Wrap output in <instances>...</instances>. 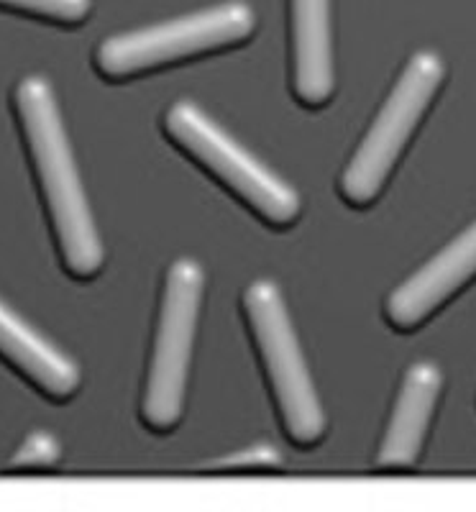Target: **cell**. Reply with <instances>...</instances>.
Segmentation results:
<instances>
[{
  "label": "cell",
  "mask_w": 476,
  "mask_h": 512,
  "mask_svg": "<svg viewBox=\"0 0 476 512\" xmlns=\"http://www.w3.org/2000/svg\"><path fill=\"white\" fill-rule=\"evenodd\" d=\"M0 6L36 18H47L54 24L72 26L82 24L90 16L93 0H0Z\"/></svg>",
  "instance_id": "8fae6325"
},
{
  "label": "cell",
  "mask_w": 476,
  "mask_h": 512,
  "mask_svg": "<svg viewBox=\"0 0 476 512\" xmlns=\"http://www.w3.org/2000/svg\"><path fill=\"white\" fill-rule=\"evenodd\" d=\"M59 454H62V448H59L57 436L47 431H34L26 436L21 448L13 454L11 464L16 469H39V466L57 464Z\"/></svg>",
  "instance_id": "7c38bea8"
},
{
  "label": "cell",
  "mask_w": 476,
  "mask_h": 512,
  "mask_svg": "<svg viewBox=\"0 0 476 512\" xmlns=\"http://www.w3.org/2000/svg\"><path fill=\"white\" fill-rule=\"evenodd\" d=\"M256 16L246 3L231 0L208 11L172 18L157 26L111 36L95 52V67L108 80H128L167 64L221 52L254 36Z\"/></svg>",
  "instance_id": "7a4b0ae2"
},
{
  "label": "cell",
  "mask_w": 476,
  "mask_h": 512,
  "mask_svg": "<svg viewBox=\"0 0 476 512\" xmlns=\"http://www.w3.org/2000/svg\"><path fill=\"white\" fill-rule=\"evenodd\" d=\"M441 387L443 374L436 364L418 361L407 369L395 410L389 418L387 433L382 438V448L377 454L379 466L405 469V466H413L418 461L425 436H428L430 418L436 413Z\"/></svg>",
  "instance_id": "9c48e42d"
},
{
  "label": "cell",
  "mask_w": 476,
  "mask_h": 512,
  "mask_svg": "<svg viewBox=\"0 0 476 512\" xmlns=\"http://www.w3.org/2000/svg\"><path fill=\"white\" fill-rule=\"evenodd\" d=\"M0 356L52 400H67L80 387V367L29 323L0 303Z\"/></svg>",
  "instance_id": "30bf717a"
},
{
  "label": "cell",
  "mask_w": 476,
  "mask_h": 512,
  "mask_svg": "<svg viewBox=\"0 0 476 512\" xmlns=\"http://www.w3.org/2000/svg\"><path fill=\"white\" fill-rule=\"evenodd\" d=\"M164 131L187 157L203 164L215 180H221L269 226L285 228L300 218L302 200L295 187L251 157L195 103L180 100L172 105L164 116Z\"/></svg>",
  "instance_id": "8992f818"
},
{
  "label": "cell",
  "mask_w": 476,
  "mask_h": 512,
  "mask_svg": "<svg viewBox=\"0 0 476 512\" xmlns=\"http://www.w3.org/2000/svg\"><path fill=\"white\" fill-rule=\"evenodd\" d=\"M446 77V64L436 52H418L405 64L395 88L379 108L377 118L361 139L359 149L341 175V195L354 208H366L379 198L397 159L413 139Z\"/></svg>",
  "instance_id": "277c9868"
},
{
  "label": "cell",
  "mask_w": 476,
  "mask_h": 512,
  "mask_svg": "<svg viewBox=\"0 0 476 512\" xmlns=\"http://www.w3.org/2000/svg\"><path fill=\"white\" fill-rule=\"evenodd\" d=\"M476 277V221L461 231L446 249L389 292L384 315L397 331L423 326L443 303H448Z\"/></svg>",
  "instance_id": "52a82bcc"
},
{
  "label": "cell",
  "mask_w": 476,
  "mask_h": 512,
  "mask_svg": "<svg viewBox=\"0 0 476 512\" xmlns=\"http://www.w3.org/2000/svg\"><path fill=\"white\" fill-rule=\"evenodd\" d=\"M244 310L287 436L313 446L326 433V413L315 392L285 297L274 282L256 280L244 292Z\"/></svg>",
  "instance_id": "5b68a950"
},
{
  "label": "cell",
  "mask_w": 476,
  "mask_h": 512,
  "mask_svg": "<svg viewBox=\"0 0 476 512\" xmlns=\"http://www.w3.org/2000/svg\"><path fill=\"white\" fill-rule=\"evenodd\" d=\"M277 464H282V454H279L277 448L267 446V443H256V446H249L244 451H238V454L221 459L213 469H218V472H236V469H264V466Z\"/></svg>",
  "instance_id": "4fadbf2b"
},
{
  "label": "cell",
  "mask_w": 476,
  "mask_h": 512,
  "mask_svg": "<svg viewBox=\"0 0 476 512\" xmlns=\"http://www.w3.org/2000/svg\"><path fill=\"white\" fill-rule=\"evenodd\" d=\"M205 272L195 259L172 262L164 280L157 333L146 372L141 420L151 431H172L185 410L192 346L203 305Z\"/></svg>",
  "instance_id": "3957f363"
},
{
  "label": "cell",
  "mask_w": 476,
  "mask_h": 512,
  "mask_svg": "<svg viewBox=\"0 0 476 512\" xmlns=\"http://www.w3.org/2000/svg\"><path fill=\"white\" fill-rule=\"evenodd\" d=\"M292 29V90L308 108H320L333 98L331 0H290Z\"/></svg>",
  "instance_id": "ba28073f"
},
{
  "label": "cell",
  "mask_w": 476,
  "mask_h": 512,
  "mask_svg": "<svg viewBox=\"0 0 476 512\" xmlns=\"http://www.w3.org/2000/svg\"><path fill=\"white\" fill-rule=\"evenodd\" d=\"M13 103L64 269L77 280H90L103 269L105 251L52 85L44 77H24Z\"/></svg>",
  "instance_id": "6da1fadb"
}]
</instances>
